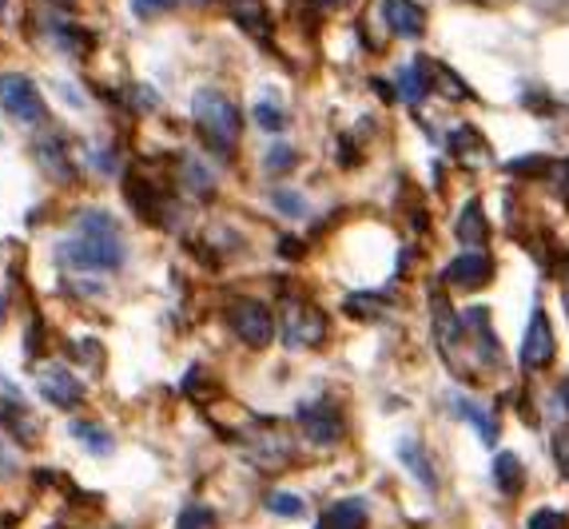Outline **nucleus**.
<instances>
[{
  "label": "nucleus",
  "instance_id": "30",
  "mask_svg": "<svg viewBox=\"0 0 569 529\" xmlns=\"http://www.w3.org/2000/svg\"><path fill=\"white\" fill-rule=\"evenodd\" d=\"M335 4H342V0H335Z\"/></svg>",
  "mask_w": 569,
  "mask_h": 529
},
{
  "label": "nucleus",
  "instance_id": "6",
  "mask_svg": "<svg viewBox=\"0 0 569 529\" xmlns=\"http://www.w3.org/2000/svg\"><path fill=\"white\" fill-rule=\"evenodd\" d=\"M299 422H303V434L310 442H319V447H331L342 438V415L335 403H310L299 410Z\"/></svg>",
  "mask_w": 569,
  "mask_h": 529
},
{
  "label": "nucleus",
  "instance_id": "9",
  "mask_svg": "<svg viewBox=\"0 0 569 529\" xmlns=\"http://www.w3.org/2000/svg\"><path fill=\"white\" fill-rule=\"evenodd\" d=\"M383 21L394 36H423L426 21L414 0H383Z\"/></svg>",
  "mask_w": 569,
  "mask_h": 529
},
{
  "label": "nucleus",
  "instance_id": "27",
  "mask_svg": "<svg viewBox=\"0 0 569 529\" xmlns=\"http://www.w3.org/2000/svg\"><path fill=\"white\" fill-rule=\"evenodd\" d=\"M566 315H569V291H566Z\"/></svg>",
  "mask_w": 569,
  "mask_h": 529
},
{
  "label": "nucleus",
  "instance_id": "10",
  "mask_svg": "<svg viewBox=\"0 0 569 529\" xmlns=\"http://www.w3.org/2000/svg\"><path fill=\"white\" fill-rule=\"evenodd\" d=\"M494 482L506 498H517V494L526 489V466H522V458L502 450V454L494 458Z\"/></svg>",
  "mask_w": 569,
  "mask_h": 529
},
{
  "label": "nucleus",
  "instance_id": "29",
  "mask_svg": "<svg viewBox=\"0 0 569 529\" xmlns=\"http://www.w3.org/2000/svg\"><path fill=\"white\" fill-rule=\"evenodd\" d=\"M192 4H204V0H192Z\"/></svg>",
  "mask_w": 569,
  "mask_h": 529
},
{
  "label": "nucleus",
  "instance_id": "2",
  "mask_svg": "<svg viewBox=\"0 0 569 529\" xmlns=\"http://www.w3.org/2000/svg\"><path fill=\"white\" fill-rule=\"evenodd\" d=\"M192 115H196V128L204 132V140L219 152H231L239 140V128H243V115L231 104L228 96L216 92V88H204L192 100Z\"/></svg>",
  "mask_w": 569,
  "mask_h": 529
},
{
  "label": "nucleus",
  "instance_id": "11",
  "mask_svg": "<svg viewBox=\"0 0 569 529\" xmlns=\"http://www.w3.org/2000/svg\"><path fill=\"white\" fill-rule=\"evenodd\" d=\"M287 343L291 346H310V343H319L322 339V315L319 311H310V307H303V311H295L287 319Z\"/></svg>",
  "mask_w": 569,
  "mask_h": 529
},
{
  "label": "nucleus",
  "instance_id": "21",
  "mask_svg": "<svg viewBox=\"0 0 569 529\" xmlns=\"http://www.w3.org/2000/svg\"><path fill=\"white\" fill-rule=\"evenodd\" d=\"M275 208H283L287 216H303V199L295 191H275Z\"/></svg>",
  "mask_w": 569,
  "mask_h": 529
},
{
  "label": "nucleus",
  "instance_id": "18",
  "mask_svg": "<svg viewBox=\"0 0 569 529\" xmlns=\"http://www.w3.org/2000/svg\"><path fill=\"white\" fill-rule=\"evenodd\" d=\"M526 529H566V514H558V509H538V514H529Z\"/></svg>",
  "mask_w": 569,
  "mask_h": 529
},
{
  "label": "nucleus",
  "instance_id": "12",
  "mask_svg": "<svg viewBox=\"0 0 569 529\" xmlns=\"http://www.w3.org/2000/svg\"><path fill=\"white\" fill-rule=\"evenodd\" d=\"M315 529H366V506L354 502V498L339 502V506H331V514H327Z\"/></svg>",
  "mask_w": 569,
  "mask_h": 529
},
{
  "label": "nucleus",
  "instance_id": "16",
  "mask_svg": "<svg viewBox=\"0 0 569 529\" xmlns=\"http://www.w3.org/2000/svg\"><path fill=\"white\" fill-rule=\"evenodd\" d=\"M458 410H462V418H470V422L478 426V434H482V442H494V422H490V415H482L474 403H466V398H458Z\"/></svg>",
  "mask_w": 569,
  "mask_h": 529
},
{
  "label": "nucleus",
  "instance_id": "24",
  "mask_svg": "<svg viewBox=\"0 0 569 529\" xmlns=\"http://www.w3.org/2000/svg\"><path fill=\"white\" fill-rule=\"evenodd\" d=\"M0 470H12V462H9V450H4V442H0Z\"/></svg>",
  "mask_w": 569,
  "mask_h": 529
},
{
  "label": "nucleus",
  "instance_id": "4",
  "mask_svg": "<svg viewBox=\"0 0 569 529\" xmlns=\"http://www.w3.org/2000/svg\"><path fill=\"white\" fill-rule=\"evenodd\" d=\"M0 104L9 108V115L12 120H21V124L44 120V100L29 76H17V73L0 76Z\"/></svg>",
  "mask_w": 569,
  "mask_h": 529
},
{
  "label": "nucleus",
  "instance_id": "1",
  "mask_svg": "<svg viewBox=\"0 0 569 529\" xmlns=\"http://www.w3.org/2000/svg\"><path fill=\"white\" fill-rule=\"evenodd\" d=\"M64 255L84 271H116L120 267V260H124L116 219L103 216V211H88V216H80L76 235L64 243Z\"/></svg>",
  "mask_w": 569,
  "mask_h": 529
},
{
  "label": "nucleus",
  "instance_id": "28",
  "mask_svg": "<svg viewBox=\"0 0 569 529\" xmlns=\"http://www.w3.org/2000/svg\"><path fill=\"white\" fill-rule=\"evenodd\" d=\"M4 4H9V0H0V12H4Z\"/></svg>",
  "mask_w": 569,
  "mask_h": 529
},
{
  "label": "nucleus",
  "instance_id": "7",
  "mask_svg": "<svg viewBox=\"0 0 569 529\" xmlns=\"http://www.w3.org/2000/svg\"><path fill=\"white\" fill-rule=\"evenodd\" d=\"M446 279L455 283V287H462V291H482V287L494 279V263H490V255H482V251H466V255H458V260L446 267Z\"/></svg>",
  "mask_w": 569,
  "mask_h": 529
},
{
  "label": "nucleus",
  "instance_id": "8",
  "mask_svg": "<svg viewBox=\"0 0 569 529\" xmlns=\"http://www.w3.org/2000/svg\"><path fill=\"white\" fill-rule=\"evenodd\" d=\"M41 395L48 398L52 406H61V410H73V406L84 398V386H80V378H73L64 366H52V371L41 374Z\"/></svg>",
  "mask_w": 569,
  "mask_h": 529
},
{
  "label": "nucleus",
  "instance_id": "14",
  "mask_svg": "<svg viewBox=\"0 0 569 529\" xmlns=\"http://www.w3.org/2000/svg\"><path fill=\"white\" fill-rule=\"evenodd\" d=\"M398 454H403V466L411 470V474L418 477V482H423L426 489H435V470H430V462H426V450L418 447L414 438L398 447Z\"/></svg>",
  "mask_w": 569,
  "mask_h": 529
},
{
  "label": "nucleus",
  "instance_id": "17",
  "mask_svg": "<svg viewBox=\"0 0 569 529\" xmlns=\"http://www.w3.org/2000/svg\"><path fill=\"white\" fill-rule=\"evenodd\" d=\"M398 88H403L406 100H423L426 96V80H418V68H398Z\"/></svg>",
  "mask_w": 569,
  "mask_h": 529
},
{
  "label": "nucleus",
  "instance_id": "22",
  "mask_svg": "<svg viewBox=\"0 0 569 529\" xmlns=\"http://www.w3.org/2000/svg\"><path fill=\"white\" fill-rule=\"evenodd\" d=\"M211 518V514H207V509H192V514H187L184 521H179V529H204V521Z\"/></svg>",
  "mask_w": 569,
  "mask_h": 529
},
{
  "label": "nucleus",
  "instance_id": "20",
  "mask_svg": "<svg viewBox=\"0 0 569 529\" xmlns=\"http://www.w3.org/2000/svg\"><path fill=\"white\" fill-rule=\"evenodd\" d=\"M179 0H132V12L135 16H155V12H167L176 9Z\"/></svg>",
  "mask_w": 569,
  "mask_h": 529
},
{
  "label": "nucleus",
  "instance_id": "3",
  "mask_svg": "<svg viewBox=\"0 0 569 529\" xmlns=\"http://www.w3.org/2000/svg\"><path fill=\"white\" fill-rule=\"evenodd\" d=\"M228 327L236 331V339H243L248 346H255V351H263V346L275 339V315H271L267 302L259 299H236L228 311Z\"/></svg>",
  "mask_w": 569,
  "mask_h": 529
},
{
  "label": "nucleus",
  "instance_id": "5",
  "mask_svg": "<svg viewBox=\"0 0 569 529\" xmlns=\"http://www.w3.org/2000/svg\"><path fill=\"white\" fill-rule=\"evenodd\" d=\"M554 351H558V343H554V331H549V315L541 307H534L526 339H522V366L526 371H541V366L554 363Z\"/></svg>",
  "mask_w": 569,
  "mask_h": 529
},
{
  "label": "nucleus",
  "instance_id": "19",
  "mask_svg": "<svg viewBox=\"0 0 569 529\" xmlns=\"http://www.w3.org/2000/svg\"><path fill=\"white\" fill-rule=\"evenodd\" d=\"M267 509H275V514H287V518H299V514H303V502L291 498V494H271Z\"/></svg>",
  "mask_w": 569,
  "mask_h": 529
},
{
  "label": "nucleus",
  "instance_id": "13",
  "mask_svg": "<svg viewBox=\"0 0 569 529\" xmlns=\"http://www.w3.org/2000/svg\"><path fill=\"white\" fill-rule=\"evenodd\" d=\"M486 235H490V228H486V216H482V203L478 199H470V208L462 211V219H458V239H462L466 247L470 243H486Z\"/></svg>",
  "mask_w": 569,
  "mask_h": 529
},
{
  "label": "nucleus",
  "instance_id": "23",
  "mask_svg": "<svg viewBox=\"0 0 569 529\" xmlns=\"http://www.w3.org/2000/svg\"><path fill=\"white\" fill-rule=\"evenodd\" d=\"M259 124H263V128H280L283 124V115H275V112H271V104H259Z\"/></svg>",
  "mask_w": 569,
  "mask_h": 529
},
{
  "label": "nucleus",
  "instance_id": "15",
  "mask_svg": "<svg viewBox=\"0 0 569 529\" xmlns=\"http://www.w3.org/2000/svg\"><path fill=\"white\" fill-rule=\"evenodd\" d=\"M73 434L80 438L88 450H96V454H108V450H112V438L103 434L96 422H73Z\"/></svg>",
  "mask_w": 569,
  "mask_h": 529
},
{
  "label": "nucleus",
  "instance_id": "26",
  "mask_svg": "<svg viewBox=\"0 0 569 529\" xmlns=\"http://www.w3.org/2000/svg\"><path fill=\"white\" fill-rule=\"evenodd\" d=\"M0 319H4V299H0Z\"/></svg>",
  "mask_w": 569,
  "mask_h": 529
},
{
  "label": "nucleus",
  "instance_id": "25",
  "mask_svg": "<svg viewBox=\"0 0 569 529\" xmlns=\"http://www.w3.org/2000/svg\"><path fill=\"white\" fill-rule=\"evenodd\" d=\"M569 395V383H561V398H566Z\"/></svg>",
  "mask_w": 569,
  "mask_h": 529
}]
</instances>
